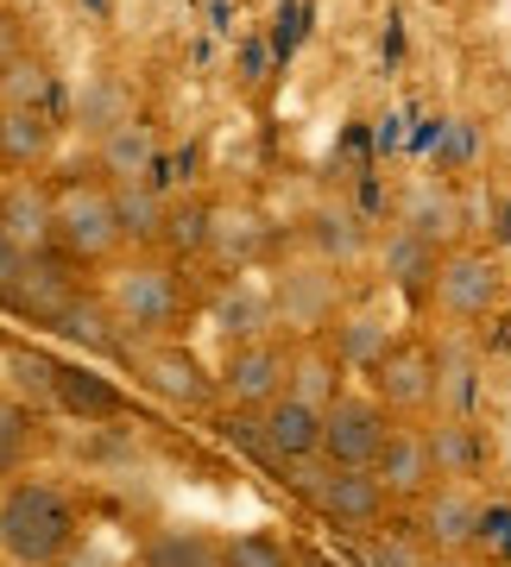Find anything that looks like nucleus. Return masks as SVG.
<instances>
[{
    "instance_id": "obj_36",
    "label": "nucleus",
    "mask_w": 511,
    "mask_h": 567,
    "mask_svg": "<svg viewBox=\"0 0 511 567\" xmlns=\"http://www.w3.org/2000/svg\"><path fill=\"white\" fill-rule=\"evenodd\" d=\"M159 240H171L177 252H203V246H208V208L203 203L164 208V234H159Z\"/></svg>"
},
{
    "instance_id": "obj_22",
    "label": "nucleus",
    "mask_w": 511,
    "mask_h": 567,
    "mask_svg": "<svg viewBox=\"0 0 511 567\" xmlns=\"http://www.w3.org/2000/svg\"><path fill=\"white\" fill-rule=\"evenodd\" d=\"M140 567H222V543L208 529H152L140 543Z\"/></svg>"
},
{
    "instance_id": "obj_19",
    "label": "nucleus",
    "mask_w": 511,
    "mask_h": 567,
    "mask_svg": "<svg viewBox=\"0 0 511 567\" xmlns=\"http://www.w3.org/2000/svg\"><path fill=\"white\" fill-rule=\"evenodd\" d=\"M108 196H114V227H121V246H152L164 234V196L145 183H108Z\"/></svg>"
},
{
    "instance_id": "obj_31",
    "label": "nucleus",
    "mask_w": 511,
    "mask_h": 567,
    "mask_svg": "<svg viewBox=\"0 0 511 567\" xmlns=\"http://www.w3.org/2000/svg\"><path fill=\"white\" fill-rule=\"evenodd\" d=\"M44 95H51V70L39 58L13 51V63L0 70V107H44Z\"/></svg>"
},
{
    "instance_id": "obj_25",
    "label": "nucleus",
    "mask_w": 511,
    "mask_h": 567,
    "mask_svg": "<svg viewBox=\"0 0 511 567\" xmlns=\"http://www.w3.org/2000/svg\"><path fill=\"white\" fill-rule=\"evenodd\" d=\"M215 328H222L227 341H253V334H266L272 328V297H259L253 284H227L222 297H215Z\"/></svg>"
},
{
    "instance_id": "obj_13",
    "label": "nucleus",
    "mask_w": 511,
    "mask_h": 567,
    "mask_svg": "<svg viewBox=\"0 0 511 567\" xmlns=\"http://www.w3.org/2000/svg\"><path fill=\"white\" fill-rule=\"evenodd\" d=\"M140 372H145V385L159 391L164 404H184V410L215 404V385H208L203 360H196L190 347H152V353H140Z\"/></svg>"
},
{
    "instance_id": "obj_32",
    "label": "nucleus",
    "mask_w": 511,
    "mask_h": 567,
    "mask_svg": "<svg viewBox=\"0 0 511 567\" xmlns=\"http://www.w3.org/2000/svg\"><path fill=\"white\" fill-rule=\"evenodd\" d=\"M430 454H436V473H449V480H461V473H473V461H480V442H473L468 416H449V423L430 435Z\"/></svg>"
},
{
    "instance_id": "obj_14",
    "label": "nucleus",
    "mask_w": 511,
    "mask_h": 567,
    "mask_svg": "<svg viewBox=\"0 0 511 567\" xmlns=\"http://www.w3.org/2000/svg\"><path fill=\"white\" fill-rule=\"evenodd\" d=\"M51 410L76 416V423H114L126 410V391L114 379H102V372H89V365L58 360V372H51Z\"/></svg>"
},
{
    "instance_id": "obj_9",
    "label": "nucleus",
    "mask_w": 511,
    "mask_h": 567,
    "mask_svg": "<svg viewBox=\"0 0 511 567\" xmlns=\"http://www.w3.org/2000/svg\"><path fill=\"white\" fill-rule=\"evenodd\" d=\"M367 473L386 486V498H423V492L442 480L423 429H386V442H379V454H372Z\"/></svg>"
},
{
    "instance_id": "obj_38",
    "label": "nucleus",
    "mask_w": 511,
    "mask_h": 567,
    "mask_svg": "<svg viewBox=\"0 0 511 567\" xmlns=\"http://www.w3.org/2000/svg\"><path fill=\"white\" fill-rule=\"evenodd\" d=\"M20 246L7 240V234H0V303H7V297H13V278H20Z\"/></svg>"
},
{
    "instance_id": "obj_8",
    "label": "nucleus",
    "mask_w": 511,
    "mask_h": 567,
    "mask_svg": "<svg viewBox=\"0 0 511 567\" xmlns=\"http://www.w3.org/2000/svg\"><path fill=\"white\" fill-rule=\"evenodd\" d=\"M480 536V498L468 486H430L417 498V543L430 555H461Z\"/></svg>"
},
{
    "instance_id": "obj_34",
    "label": "nucleus",
    "mask_w": 511,
    "mask_h": 567,
    "mask_svg": "<svg viewBox=\"0 0 511 567\" xmlns=\"http://www.w3.org/2000/svg\"><path fill=\"white\" fill-rule=\"evenodd\" d=\"M51 372H58L51 353H32V347H13L7 353V379L20 391V404H51Z\"/></svg>"
},
{
    "instance_id": "obj_6",
    "label": "nucleus",
    "mask_w": 511,
    "mask_h": 567,
    "mask_svg": "<svg viewBox=\"0 0 511 567\" xmlns=\"http://www.w3.org/2000/svg\"><path fill=\"white\" fill-rule=\"evenodd\" d=\"M285 365H290V347L272 341V334H253V341H227V360H222V391L234 398L241 410H259L285 391Z\"/></svg>"
},
{
    "instance_id": "obj_41",
    "label": "nucleus",
    "mask_w": 511,
    "mask_h": 567,
    "mask_svg": "<svg viewBox=\"0 0 511 567\" xmlns=\"http://www.w3.org/2000/svg\"><path fill=\"white\" fill-rule=\"evenodd\" d=\"M297 567H328V561H297Z\"/></svg>"
},
{
    "instance_id": "obj_17",
    "label": "nucleus",
    "mask_w": 511,
    "mask_h": 567,
    "mask_svg": "<svg viewBox=\"0 0 511 567\" xmlns=\"http://www.w3.org/2000/svg\"><path fill=\"white\" fill-rule=\"evenodd\" d=\"M379 372V404L391 410H423L436 391V353L430 347H386V360L372 365Z\"/></svg>"
},
{
    "instance_id": "obj_15",
    "label": "nucleus",
    "mask_w": 511,
    "mask_h": 567,
    "mask_svg": "<svg viewBox=\"0 0 511 567\" xmlns=\"http://www.w3.org/2000/svg\"><path fill=\"white\" fill-rule=\"evenodd\" d=\"M51 328H58L70 347H82V353H102V360H133V341L121 334V322H114V309L102 303V297H70V303L51 316Z\"/></svg>"
},
{
    "instance_id": "obj_3",
    "label": "nucleus",
    "mask_w": 511,
    "mask_h": 567,
    "mask_svg": "<svg viewBox=\"0 0 511 567\" xmlns=\"http://www.w3.org/2000/svg\"><path fill=\"white\" fill-rule=\"evenodd\" d=\"M102 303L114 309V322H121L126 334H159V328L177 322L184 290H177V271H171L164 259H133V265L114 271Z\"/></svg>"
},
{
    "instance_id": "obj_40",
    "label": "nucleus",
    "mask_w": 511,
    "mask_h": 567,
    "mask_svg": "<svg viewBox=\"0 0 511 567\" xmlns=\"http://www.w3.org/2000/svg\"><path fill=\"white\" fill-rule=\"evenodd\" d=\"M13 51H20V39H13V20H0V70L13 63Z\"/></svg>"
},
{
    "instance_id": "obj_24",
    "label": "nucleus",
    "mask_w": 511,
    "mask_h": 567,
    "mask_svg": "<svg viewBox=\"0 0 511 567\" xmlns=\"http://www.w3.org/2000/svg\"><path fill=\"white\" fill-rule=\"evenodd\" d=\"M259 246H266V227H259L253 208H208V246L203 252H215L222 265H246Z\"/></svg>"
},
{
    "instance_id": "obj_20",
    "label": "nucleus",
    "mask_w": 511,
    "mask_h": 567,
    "mask_svg": "<svg viewBox=\"0 0 511 567\" xmlns=\"http://www.w3.org/2000/svg\"><path fill=\"white\" fill-rule=\"evenodd\" d=\"M379 271H386L391 290H405V297H417V290H430V271H436V246L423 240V234H410V227H391L386 246H379Z\"/></svg>"
},
{
    "instance_id": "obj_28",
    "label": "nucleus",
    "mask_w": 511,
    "mask_h": 567,
    "mask_svg": "<svg viewBox=\"0 0 511 567\" xmlns=\"http://www.w3.org/2000/svg\"><path fill=\"white\" fill-rule=\"evenodd\" d=\"M126 114H133V107H126V89H121L114 76H89V82H82V95H76V121L89 126L95 140H102V133H108L114 121H126Z\"/></svg>"
},
{
    "instance_id": "obj_33",
    "label": "nucleus",
    "mask_w": 511,
    "mask_h": 567,
    "mask_svg": "<svg viewBox=\"0 0 511 567\" xmlns=\"http://www.w3.org/2000/svg\"><path fill=\"white\" fill-rule=\"evenodd\" d=\"M430 404H442L449 416H468V404H473V353H442V360H436Z\"/></svg>"
},
{
    "instance_id": "obj_18",
    "label": "nucleus",
    "mask_w": 511,
    "mask_h": 567,
    "mask_svg": "<svg viewBox=\"0 0 511 567\" xmlns=\"http://www.w3.org/2000/svg\"><path fill=\"white\" fill-rule=\"evenodd\" d=\"M0 234L20 252H44L51 246V189L32 177H13L0 189Z\"/></svg>"
},
{
    "instance_id": "obj_7",
    "label": "nucleus",
    "mask_w": 511,
    "mask_h": 567,
    "mask_svg": "<svg viewBox=\"0 0 511 567\" xmlns=\"http://www.w3.org/2000/svg\"><path fill=\"white\" fill-rule=\"evenodd\" d=\"M76 271H82V265H70L58 246H44V252H25V259H20V278H13V297H7V309H20L25 322H44V328H51V316H58V309L76 297Z\"/></svg>"
},
{
    "instance_id": "obj_26",
    "label": "nucleus",
    "mask_w": 511,
    "mask_h": 567,
    "mask_svg": "<svg viewBox=\"0 0 511 567\" xmlns=\"http://www.w3.org/2000/svg\"><path fill=\"white\" fill-rule=\"evenodd\" d=\"M386 347H391V328L379 322V316H348V322H335V360L341 365L372 372V365L386 360Z\"/></svg>"
},
{
    "instance_id": "obj_4",
    "label": "nucleus",
    "mask_w": 511,
    "mask_h": 567,
    "mask_svg": "<svg viewBox=\"0 0 511 567\" xmlns=\"http://www.w3.org/2000/svg\"><path fill=\"white\" fill-rule=\"evenodd\" d=\"M386 404L360 398V391H335L323 404V435H316V461L328 466H372L379 442H386Z\"/></svg>"
},
{
    "instance_id": "obj_2",
    "label": "nucleus",
    "mask_w": 511,
    "mask_h": 567,
    "mask_svg": "<svg viewBox=\"0 0 511 567\" xmlns=\"http://www.w3.org/2000/svg\"><path fill=\"white\" fill-rule=\"evenodd\" d=\"M51 246L70 265H102L121 252L108 183H63V189H51Z\"/></svg>"
},
{
    "instance_id": "obj_39",
    "label": "nucleus",
    "mask_w": 511,
    "mask_h": 567,
    "mask_svg": "<svg viewBox=\"0 0 511 567\" xmlns=\"http://www.w3.org/2000/svg\"><path fill=\"white\" fill-rule=\"evenodd\" d=\"M58 567H114V561H108L102 548H89V543H76V548H70V555H63V561H58Z\"/></svg>"
},
{
    "instance_id": "obj_29",
    "label": "nucleus",
    "mask_w": 511,
    "mask_h": 567,
    "mask_svg": "<svg viewBox=\"0 0 511 567\" xmlns=\"http://www.w3.org/2000/svg\"><path fill=\"white\" fill-rule=\"evenodd\" d=\"M25 461H32V410L20 398H0V486L25 473Z\"/></svg>"
},
{
    "instance_id": "obj_1",
    "label": "nucleus",
    "mask_w": 511,
    "mask_h": 567,
    "mask_svg": "<svg viewBox=\"0 0 511 567\" xmlns=\"http://www.w3.org/2000/svg\"><path fill=\"white\" fill-rule=\"evenodd\" d=\"M82 543V511L58 480L13 473L0 486V561L7 567H58Z\"/></svg>"
},
{
    "instance_id": "obj_12",
    "label": "nucleus",
    "mask_w": 511,
    "mask_h": 567,
    "mask_svg": "<svg viewBox=\"0 0 511 567\" xmlns=\"http://www.w3.org/2000/svg\"><path fill=\"white\" fill-rule=\"evenodd\" d=\"M272 303H278L285 328H304V334H309V328L335 322V303H341V278H335L328 265H297V271H285V278H278Z\"/></svg>"
},
{
    "instance_id": "obj_35",
    "label": "nucleus",
    "mask_w": 511,
    "mask_h": 567,
    "mask_svg": "<svg viewBox=\"0 0 511 567\" xmlns=\"http://www.w3.org/2000/svg\"><path fill=\"white\" fill-rule=\"evenodd\" d=\"M360 555H367V567H430V548L417 543V529H367V543H360Z\"/></svg>"
},
{
    "instance_id": "obj_5",
    "label": "nucleus",
    "mask_w": 511,
    "mask_h": 567,
    "mask_svg": "<svg viewBox=\"0 0 511 567\" xmlns=\"http://www.w3.org/2000/svg\"><path fill=\"white\" fill-rule=\"evenodd\" d=\"M430 297L449 322H480L492 303H499V265L473 246H454V252H436L430 271Z\"/></svg>"
},
{
    "instance_id": "obj_11",
    "label": "nucleus",
    "mask_w": 511,
    "mask_h": 567,
    "mask_svg": "<svg viewBox=\"0 0 511 567\" xmlns=\"http://www.w3.org/2000/svg\"><path fill=\"white\" fill-rule=\"evenodd\" d=\"M253 429H259V447H266L272 466H290V461H309L316 454V435H323V410L297 404L290 391H278L272 404L253 410Z\"/></svg>"
},
{
    "instance_id": "obj_21",
    "label": "nucleus",
    "mask_w": 511,
    "mask_h": 567,
    "mask_svg": "<svg viewBox=\"0 0 511 567\" xmlns=\"http://www.w3.org/2000/svg\"><path fill=\"white\" fill-rule=\"evenodd\" d=\"M51 152V121L44 107H0V164L7 171H32Z\"/></svg>"
},
{
    "instance_id": "obj_37",
    "label": "nucleus",
    "mask_w": 511,
    "mask_h": 567,
    "mask_svg": "<svg viewBox=\"0 0 511 567\" xmlns=\"http://www.w3.org/2000/svg\"><path fill=\"white\" fill-rule=\"evenodd\" d=\"M316 246H323V259H354L360 252V227L348 215H323L316 221Z\"/></svg>"
},
{
    "instance_id": "obj_30",
    "label": "nucleus",
    "mask_w": 511,
    "mask_h": 567,
    "mask_svg": "<svg viewBox=\"0 0 511 567\" xmlns=\"http://www.w3.org/2000/svg\"><path fill=\"white\" fill-rule=\"evenodd\" d=\"M222 567H297V548L278 529H246V536L222 543Z\"/></svg>"
},
{
    "instance_id": "obj_23",
    "label": "nucleus",
    "mask_w": 511,
    "mask_h": 567,
    "mask_svg": "<svg viewBox=\"0 0 511 567\" xmlns=\"http://www.w3.org/2000/svg\"><path fill=\"white\" fill-rule=\"evenodd\" d=\"M341 360L328 353V347H290V365H285V391L297 398V404H309V410H323L335 391H341Z\"/></svg>"
},
{
    "instance_id": "obj_16",
    "label": "nucleus",
    "mask_w": 511,
    "mask_h": 567,
    "mask_svg": "<svg viewBox=\"0 0 511 567\" xmlns=\"http://www.w3.org/2000/svg\"><path fill=\"white\" fill-rule=\"evenodd\" d=\"M95 164H102L108 183H145L152 171H159V133L140 121V114H126V121H114L102 133V145H95Z\"/></svg>"
},
{
    "instance_id": "obj_27",
    "label": "nucleus",
    "mask_w": 511,
    "mask_h": 567,
    "mask_svg": "<svg viewBox=\"0 0 511 567\" xmlns=\"http://www.w3.org/2000/svg\"><path fill=\"white\" fill-rule=\"evenodd\" d=\"M398 227L423 234L430 246L454 240V227H461V215H454V196H449V189H430V183H423V189L405 203V221H398Z\"/></svg>"
},
{
    "instance_id": "obj_10",
    "label": "nucleus",
    "mask_w": 511,
    "mask_h": 567,
    "mask_svg": "<svg viewBox=\"0 0 511 567\" xmlns=\"http://www.w3.org/2000/svg\"><path fill=\"white\" fill-rule=\"evenodd\" d=\"M309 505L323 511L328 524H341V529H372L379 517H386L391 498H386V486L372 480L367 466H328Z\"/></svg>"
}]
</instances>
